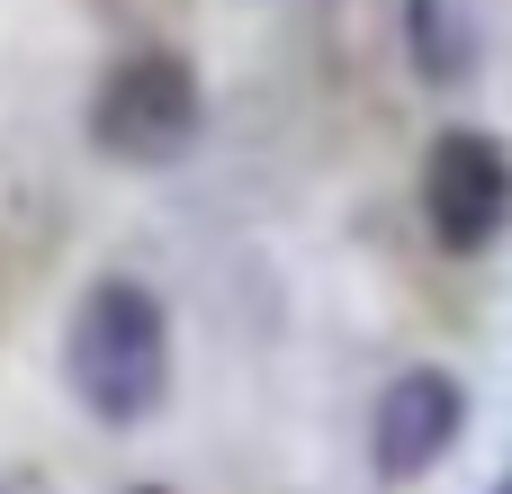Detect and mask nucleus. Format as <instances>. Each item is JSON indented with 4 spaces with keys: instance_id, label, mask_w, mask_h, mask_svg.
Listing matches in <instances>:
<instances>
[{
    "instance_id": "f257e3e1",
    "label": "nucleus",
    "mask_w": 512,
    "mask_h": 494,
    "mask_svg": "<svg viewBox=\"0 0 512 494\" xmlns=\"http://www.w3.org/2000/svg\"><path fill=\"white\" fill-rule=\"evenodd\" d=\"M63 387L99 432L153 423L171 405V306L126 270L90 279L63 315Z\"/></svg>"
},
{
    "instance_id": "f03ea898",
    "label": "nucleus",
    "mask_w": 512,
    "mask_h": 494,
    "mask_svg": "<svg viewBox=\"0 0 512 494\" xmlns=\"http://www.w3.org/2000/svg\"><path fill=\"white\" fill-rule=\"evenodd\" d=\"M207 135V90H198V63L171 54V45H135L99 72L90 90V144L126 171H162L180 162L189 144Z\"/></svg>"
},
{
    "instance_id": "7ed1b4c3",
    "label": "nucleus",
    "mask_w": 512,
    "mask_h": 494,
    "mask_svg": "<svg viewBox=\"0 0 512 494\" xmlns=\"http://www.w3.org/2000/svg\"><path fill=\"white\" fill-rule=\"evenodd\" d=\"M423 225L441 252H495L512 234V144L486 126H441L423 153Z\"/></svg>"
},
{
    "instance_id": "20e7f679",
    "label": "nucleus",
    "mask_w": 512,
    "mask_h": 494,
    "mask_svg": "<svg viewBox=\"0 0 512 494\" xmlns=\"http://www.w3.org/2000/svg\"><path fill=\"white\" fill-rule=\"evenodd\" d=\"M459 432H468V387H459V369H396L387 378V396L369 405V468L387 477V486H414V477H432L450 450H459Z\"/></svg>"
},
{
    "instance_id": "39448f33",
    "label": "nucleus",
    "mask_w": 512,
    "mask_h": 494,
    "mask_svg": "<svg viewBox=\"0 0 512 494\" xmlns=\"http://www.w3.org/2000/svg\"><path fill=\"white\" fill-rule=\"evenodd\" d=\"M405 63L423 90H468L486 72V27L468 0H405Z\"/></svg>"
},
{
    "instance_id": "423d86ee",
    "label": "nucleus",
    "mask_w": 512,
    "mask_h": 494,
    "mask_svg": "<svg viewBox=\"0 0 512 494\" xmlns=\"http://www.w3.org/2000/svg\"><path fill=\"white\" fill-rule=\"evenodd\" d=\"M495 494H512V477H504V486H495Z\"/></svg>"
},
{
    "instance_id": "0eeeda50",
    "label": "nucleus",
    "mask_w": 512,
    "mask_h": 494,
    "mask_svg": "<svg viewBox=\"0 0 512 494\" xmlns=\"http://www.w3.org/2000/svg\"><path fill=\"white\" fill-rule=\"evenodd\" d=\"M144 494H153V486H144Z\"/></svg>"
}]
</instances>
